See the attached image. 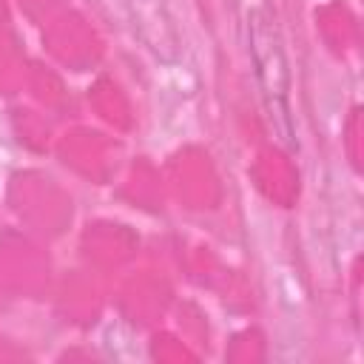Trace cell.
Returning <instances> with one entry per match:
<instances>
[{
	"instance_id": "obj_2",
	"label": "cell",
	"mask_w": 364,
	"mask_h": 364,
	"mask_svg": "<svg viewBox=\"0 0 364 364\" xmlns=\"http://www.w3.org/2000/svg\"><path fill=\"white\" fill-rule=\"evenodd\" d=\"M122 3L128 9V17H131L134 31L142 40V46L159 63H176L182 40L173 26L168 0H122Z\"/></svg>"
},
{
	"instance_id": "obj_1",
	"label": "cell",
	"mask_w": 364,
	"mask_h": 364,
	"mask_svg": "<svg viewBox=\"0 0 364 364\" xmlns=\"http://www.w3.org/2000/svg\"><path fill=\"white\" fill-rule=\"evenodd\" d=\"M247 43H250L256 80L262 85L273 131L287 148H293V122H290V108H287L290 63H287V54L282 46L276 17L267 9H253L247 14Z\"/></svg>"
}]
</instances>
